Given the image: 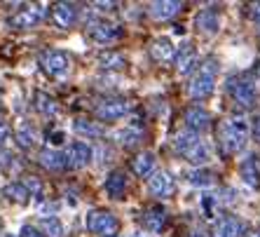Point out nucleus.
Returning a JSON list of instances; mask_svg holds the SVG:
<instances>
[{
	"instance_id": "f257e3e1",
	"label": "nucleus",
	"mask_w": 260,
	"mask_h": 237,
	"mask_svg": "<svg viewBox=\"0 0 260 237\" xmlns=\"http://www.w3.org/2000/svg\"><path fill=\"white\" fill-rule=\"evenodd\" d=\"M218 148H220V155L223 158H232L239 151H244L248 141V122L244 115H232L225 117L220 125H218Z\"/></svg>"
},
{
	"instance_id": "f03ea898",
	"label": "nucleus",
	"mask_w": 260,
	"mask_h": 237,
	"mask_svg": "<svg viewBox=\"0 0 260 237\" xmlns=\"http://www.w3.org/2000/svg\"><path fill=\"white\" fill-rule=\"evenodd\" d=\"M197 73H194V78L190 80L188 85V94L190 99H194V101H204V99H209L213 94V87H216V75H218V64L216 59H204L202 64H197Z\"/></svg>"
},
{
	"instance_id": "7ed1b4c3",
	"label": "nucleus",
	"mask_w": 260,
	"mask_h": 237,
	"mask_svg": "<svg viewBox=\"0 0 260 237\" xmlns=\"http://www.w3.org/2000/svg\"><path fill=\"white\" fill-rule=\"evenodd\" d=\"M174 146L176 153L188 160L190 164H194V167H202V164L209 162V146L204 143V139H200V134H192L185 129V132L176 136Z\"/></svg>"
},
{
	"instance_id": "20e7f679",
	"label": "nucleus",
	"mask_w": 260,
	"mask_h": 237,
	"mask_svg": "<svg viewBox=\"0 0 260 237\" xmlns=\"http://www.w3.org/2000/svg\"><path fill=\"white\" fill-rule=\"evenodd\" d=\"M40 66L43 71L54 80H66L73 71V61L63 49H45L40 54Z\"/></svg>"
},
{
	"instance_id": "39448f33",
	"label": "nucleus",
	"mask_w": 260,
	"mask_h": 237,
	"mask_svg": "<svg viewBox=\"0 0 260 237\" xmlns=\"http://www.w3.org/2000/svg\"><path fill=\"white\" fill-rule=\"evenodd\" d=\"M228 92H230L232 101L244 110H251L258 104V92L248 78H230L228 80Z\"/></svg>"
},
{
	"instance_id": "423d86ee",
	"label": "nucleus",
	"mask_w": 260,
	"mask_h": 237,
	"mask_svg": "<svg viewBox=\"0 0 260 237\" xmlns=\"http://www.w3.org/2000/svg\"><path fill=\"white\" fill-rule=\"evenodd\" d=\"M129 110H132V106H129L127 99L103 97L101 101H96V106H94V115H96V120H101V122H117L127 115Z\"/></svg>"
},
{
	"instance_id": "0eeeda50",
	"label": "nucleus",
	"mask_w": 260,
	"mask_h": 237,
	"mask_svg": "<svg viewBox=\"0 0 260 237\" xmlns=\"http://www.w3.org/2000/svg\"><path fill=\"white\" fill-rule=\"evenodd\" d=\"M45 14H47L45 5H24L21 10H17L12 17L7 19V26H10V28H17V31L36 28L45 19Z\"/></svg>"
},
{
	"instance_id": "6e6552de",
	"label": "nucleus",
	"mask_w": 260,
	"mask_h": 237,
	"mask_svg": "<svg viewBox=\"0 0 260 237\" xmlns=\"http://www.w3.org/2000/svg\"><path fill=\"white\" fill-rule=\"evenodd\" d=\"M87 230L96 232V235H103V237H113L120 230V221H117L115 214L96 209V212L87 214Z\"/></svg>"
},
{
	"instance_id": "1a4fd4ad",
	"label": "nucleus",
	"mask_w": 260,
	"mask_h": 237,
	"mask_svg": "<svg viewBox=\"0 0 260 237\" xmlns=\"http://www.w3.org/2000/svg\"><path fill=\"white\" fill-rule=\"evenodd\" d=\"M94 158V151H91L89 143L85 141H73L71 146L63 153V160H66V169H85L87 164Z\"/></svg>"
},
{
	"instance_id": "9d476101",
	"label": "nucleus",
	"mask_w": 260,
	"mask_h": 237,
	"mask_svg": "<svg viewBox=\"0 0 260 237\" xmlns=\"http://www.w3.org/2000/svg\"><path fill=\"white\" fill-rule=\"evenodd\" d=\"M148 190H150L152 197H157V200H167V197H171V195L176 193V181L174 176H171L169 171H155L150 179H148Z\"/></svg>"
},
{
	"instance_id": "9b49d317",
	"label": "nucleus",
	"mask_w": 260,
	"mask_h": 237,
	"mask_svg": "<svg viewBox=\"0 0 260 237\" xmlns=\"http://www.w3.org/2000/svg\"><path fill=\"white\" fill-rule=\"evenodd\" d=\"M89 36H91V40H96L99 45H113L124 36V28H122L120 24H113V21H96V24L89 28Z\"/></svg>"
},
{
	"instance_id": "f8f14e48",
	"label": "nucleus",
	"mask_w": 260,
	"mask_h": 237,
	"mask_svg": "<svg viewBox=\"0 0 260 237\" xmlns=\"http://www.w3.org/2000/svg\"><path fill=\"white\" fill-rule=\"evenodd\" d=\"M185 129L192 134H202L209 129L211 125V115H209V110H204L202 106H188L185 108Z\"/></svg>"
},
{
	"instance_id": "ddd939ff",
	"label": "nucleus",
	"mask_w": 260,
	"mask_h": 237,
	"mask_svg": "<svg viewBox=\"0 0 260 237\" xmlns=\"http://www.w3.org/2000/svg\"><path fill=\"white\" fill-rule=\"evenodd\" d=\"M244 230H246L244 221H239L237 216H230V214H225V216H220V219L216 221L211 237H242Z\"/></svg>"
},
{
	"instance_id": "4468645a",
	"label": "nucleus",
	"mask_w": 260,
	"mask_h": 237,
	"mask_svg": "<svg viewBox=\"0 0 260 237\" xmlns=\"http://www.w3.org/2000/svg\"><path fill=\"white\" fill-rule=\"evenodd\" d=\"M52 21L59 28H73L78 21V5L75 3H56L52 5Z\"/></svg>"
},
{
	"instance_id": "2eb2a0df",
	"label": "nucleus",
	"mask_w": 260,
	"mask_h": 237,
	"mask_svg": "<svg viewBox=\"0 0 260 237\" xmlns=\"http://www.w3.org/2000/svg\"><path fill=\"white\" fill-rule=\"evenodd\" d=\"M183 7L185 5L178 3V0H157V3H150L148 12H150V17L155 21H167V19H174Z\"/></svg>"
},
{
	"instance_id": "dca6fc26",
	"label": "nucleus",
	"mask_w": 260,
	"mask_h": 237,
	"mask_svg": "<svg viewBox=\"0 0 260 237\" xmlns=\"http://www.w3.org/2000/svg\"><path fill=\"white\" fill-rule=\"evenodd\" d=\"M194 68H197V49L188 40V43L181 45L178 54H176V71L181 75H188V73H192Z\"/></svg>"
},
{
	"instance_id": "f3484780",
	"label": "nucleus",
	"mask_w": 260,
	"mask_h": 237,
	"mask_svg": "<svg viewBox=\"0 0 260 237\" xmlns=\"http://www.w3.org/2000/svg\"><path fill=\"white\" fill-rule=\"evenodd\" d=\"M117 136H120V143H122L124 148H136V146H141V143L145 141V127H143V122L136 117V120L129 122L127 127L122 129Z\"/></svg>"
},
{
	"instance_id": "a211bd4d",
	"label": "nucleus",
	"mask_w": 260,
	"mask_h": 237,
	"mask_svg": "<svg viewBox=\"0 0 260 237\" xmlns=\"http://www.w3.org/2000/svg\"><path fill=\"white\" fill-rule=\"evenodd\" d=\"M38 162L45 171H52V174H59V171L66 169V160H63V153L54 151V148H43L40 155H38Z\"/></svg>"
},
{
	"instance_id": "6ab92c4d",
	"label": "nucleus",
	"mask_w": 260,
	"mask_h": 237,
	"mask_svg": "<svg viewBox=\"0 0 260 237\" xmlns=\"http://www.w3.org/2000/svg\"><path fill=\"white\" fill-rule=\"evenodd\" d=\"M106 193H108L110 200H122L124 193H127V174L122 169L110 171L108 179H106Z\"/></svg>"
},
{
	"instance_id": "aec40b11",
	"label": "nucleus",
	"mask_w": 260,
	"mask_h": 237,
	"mask_svg": "<svg viewBox=\"0 0 260 237\" xmlns=\"http://www.w3.org/2000/svg\"><path fill=\"white\" fill-rule=\"evenodd\" d=\"M132 171L141 179L143 176L150 179L152 174H155V153L143 151V153H139L136 158H132Z\"/></svg>"
},
{
	"instance_id": "412c9836",
	"label": "nucleus",
	"mask_w": 260,
	"mask_h": 237,
	"mask_svg": "<svg viewBox=\"0 0 260 237\" xmlns=\"http://www.w3.org/2000/svg\"><path fill=\"white\" fill-rule=\"evenodd\" d=\"M148 52H150L152 61H157V64H167V61H171L176 56L174 45H171L169 38H157V40H152Z\"/></svg>"
},
{
	"instance_id": "4be33fe9",
	"label": "nucleus",
	"mask_w": 260,
	"mask_h": 237,
	"mask_svg": "<svg viewBox=\"0 0 260 237\" xmlns=\"http://www.w3.org/2000/svg\"><path fill=\"white\" fill-rule=\"evenodd\" d=\"M194 26H197V31L206 33V36H213V33H218V28H220V19H218V12H216V10H202V12L194 17Z\"/></svg>"
},
{
	"instance_id": "5701e85b",
	"label": "nucleus",
	"mask_w": 260,
	"mask_h": 237,
	"mask_svg": "<svg viewBox=\"0 0 260 237\" xmlns=\"http://www.w3.org/2000/svg\"><path fill=\"white\" fill-rule=\"evenodd\" d=\"M33 106H36V110L45 117H56L59 115V104H56L54 99L43 90H38L36 94H33Z\"/></svg>"
},
{
	"instance_id": "b1692460",
	"label": "nucleus",
	"mask_w": 260,
	"mask_h": 237,
	"mask_svg": "<svg viewBox=\"0 0 260 237\" xmlns=\"http://www.w3.org/2000/svg\"><path fill=\"white\" fill-rule=\"evenodd\" d=\"M14 139H17V146L21 148V151H30L38 141L36 127H33L28 120H21L19 122V127H17V132H14Z\"/></svg>"
},
{
	"instance_id": "393cba45",
	"label": "nucleus",
	"mask_w": 260,
	"mask_h": 237,
	"mask_svg": "<svg viewBox=\"0 0 260 237\" xmlns=\"http://www.w3.org/2000/svg\"><path fill=\"white\" fill-rule=\"evenodd\" d=\"M99 66L106 68V71H122L127 66V56L122 52H115V49H108V52L99 54Z\"/></svg>"
},
{
	"instance_id": "a878e982",
	"label": "nucleus",
	"mask_w": 260,
	"mask_h": 237,
	"mask_svg": "<svg viewBox=\"0 0 260 237\" xmlns=\"http://www.w3.org/2000/svg\"><path fill=\"white\" fill-rule=\"evenodd\" d=\"M164 223H167V212H164V207H150L143 214V225L150 232H159L164 228Z\"/></svg>"
},
{
	"instance_id": "bb28decb",
	"label": "nucleus",
	"mask_w": 260,
	"mask_h": 237,
	"mask_svg": "<svg viewBox=\"0 0 260 237\" xmlns=\"http://www.w3.org/2000/svg\"><path fill=\"white\" fill-rule=\"evenodd\" d=\"M242 179L251 188H260V171H258V162H255L253 155L242 162Z\"/></svg>"
},
{
	"instance_id": "cd10ccee",
	"label": "nucleus",
	"mask_w": 260,
	"mask_h": 237,
	"mask_svg": "<svg viewBox=\"0 0 260 237\" xmlns=\"http://www.w3.org/2000/svg\"><path fill=\"white\" fill-rule=\"evenodd\" d=\"M73 127H75V132H78L80 136H87V139H101L103 132H106V129L94 120H75Z\"/></svg>"
},
{
	"instance_id": "c85d7f7f",
	"label": "nucleus",
	"mask_w": 260,
	"mask_h": 237,
	"mask_svg": "<svg viewBox=\"0 0 260 237\" xmlns=\"http://www.w3.org/2000/svg\"><path fill=\"white\" fill-rule=\"evenodd\" d=\"M3 195H5L7 200L17 202V204H26V202L30 200V193L26 190L24 183H7L5 190H3Z\"/></svg>"
},
{
	"instance_id": "c756f323",
	"label": "nucleus",
	"mask_w": 260,
	"mask_h": 237,
	"mask_svg": "<svg viewBox=\"0 0 260 237\" xmlns=\"http://www.w3.org/2000/svg\"><path fill=\"white\" fill-rule=\"evenodd\" d=\"M40 232L43 237H63V225L56 216H45L40 219Z\"/></svg>"
},
{
	"instance_id": "7c9ffc66",
	"label": "nucleus",
	"mask_w": 260,
	"mask_h": 237,
	"mask_svg": "<svg viewBox=\"0 0 260 237\" xmlns=\"http://www.w3.org/2000/svg\"><path fill=\"white\" fill-rule=\"evenodd\" d=\"M188 181L194 183V186H213V183H216V179H213L211 171L197 169V171H192V174H188Z\"/></svg>"
},
{
	"instance_id": "2f4dec72",
	"label": "nucleus",
	"mask_w": 260,
	"mask_h": 237,
	"mask_svg": "<svg viewBox=\"0 0 260 237\" xmlns=\"http://www.w3.org/2000/svg\"><path fill=\"white\" fill-rule=\"evenodd\" d=\"M0 167H3L5 171H12V174L21 171V162L14 158L12 153H5V151H0Z\"/></svg>"
},
{
	"instance_id": "473e14b6",
	"label": "nucleus",
	"mask_w": 260,
	"mask_h": 237,
	"mask_svg": "<svg viewBox=\"0 0 260 237\" xmlns=\"http://www.w3.org/2000/svg\"><path fill=\"white\" fill-rule=\"evenodd\" d=\"M24 186H26V190H28V193L36 197V200H43V183L38 181L36 176H30L28 181L24 183Z\"/></svg>"
},
{
	"instance_id": "72a5a7b5",
	"label": "nucleus",
	"mask_w": 260,
	"mask_h": 237,
	"mask_svg": "<svg viewBox=\"0 0 260 237\" xmlns=\"http://www.w3.org/2000/svg\"><path fill=\"white\" fill-rule=\"evenodd\" d=\"M10 139H12V129H10V125L5 120H0V148H5Z\"/></svg>"
},
{
	"instance_id": "f704fd0d",
	"label": "nucleus",
	"mask_w": 260,
	"mask_h": 237,
	"mask_svg": "<svg viewBox=\"0 0 260 237\" xmlns=\"http://www.w3.org/2000/svg\"><path fill=\"white\" fill-rule=\"evenodd\" d=\"M19 237H43V232L36 230L33 225H24V228H21V232H19Z\"/></svg>"
},
{
	"instance_id": "c9c22d12",
	"label": "nucleus",
	"mask_w": 260,
	"mask_h": 237,
	"mask_svg": "<svg viewBox=\"0 0 260 237\" xmlns=\"http://www.w3.org/2000/svg\"><path fill=\"white\" fill-rule=\"evenodd\" d=\"M47 141L52 143V146H61V143H63V132H52L47 136Z\"/></svg>"
},
{
	"instance_id": "e433bc0d",
	"label": "nucleus",
	"mask_w": 260,
	"mask_h": 237,
	"mask_svg": "<svg viewBox=\"0 0 260 237\" xmlns=\"http://www.w3.org/2000/svg\"><path fill=\"white\" fill-rule=\"evenodd\" d=\"M251 17H253V21L260 26V3H255V5H251Z\"/></svg>"
},
{
	"instance_id": "4c0bfd02",
	"label": "nucleus",
	"mask_w": 260,
	"mask_h": 237,
	"mask_svg": "<svg viewBox=\"0 0 260 237\" xmlns=\"http://www.w3.org/2000/svg\"><path fill=\"white\" fill-rule=\"evenodd\" d=\"M94 7L96 10H115L117 3H94Z\"/></svg>"
},
{
	"instance_id": "58836bf2",
	"label": "nucleus",
	"mask_w": 260,
	"mask_h": 237,
	"mask_svg": "<svg viewBox=\"0 0 260 237\" xmlns=\"http://www.w3.org/2000/svg\"><path fill=\"white\" fill-rule=\"evenodd\" d=\"M253 136H255V141L260 143V117L255 120V125H253Z\"/></svg>"
},
{
	"instance_id": "ea45409f",
	"label": "nucleus",
	"mask_w": 260,
	"mask_h": 237,
	"mask_svg": "<svg viewBox=\"0 0 260 237\" xmlns=\"http://www.w3.org/2000/svg\"><path fill=\"white\" fill-rule=\"evenodd\" d=\"M190 237H204V232H200V230H194V232H192V235H190Z\"/></svg>"
},
{
	"instance_id": "a19ab883",
	"label": "nucleus",
	"mask_w": 260,
	"mask_h": 237,
	"mask_svg": "<svg viewBox=\"0 0 260 237\" xmlns=\"http://www.w3.org/2000/svg\"><path fill=\"white\" fill-rule=\"evenodd\" d=\"M258 80H260V61H258Z\"/></svg>"
},
{
	"instance_id": "79ce46f5",
	"label": "nucleus",
	"mask_w": 260,
	"mask_h": 237,
	"mask_svg": "<svg viewBox=\"0 0 260 237\" xmlns=\"http://www.w3.org/2000/svg\"><path fill=\"white\" fill-rule=\"evenodd\" d=\"M251 237H260V232H255V235H251Z\"/></svg>"
},
{
	"instance_id": "37998d69",
	"label": "nucleus",
	"mask_w": 260,
	"mask_h": 237,
	"mask_svg": "<svg viewBox=\"0 0 260 237\" xmlns=\"http://www.w3.org/2000/svg\"><path fill=\"white\" fill-rule=\"evenodd\" d=\"M0 232H3V221H0Z\"/></svg>"
},
{
	"instance_id": "c03bdc74",
	"label": "nucleus",
	"mask_w": 260,
	"mask_h": 237,
	"mask_svg": "<svg viewBox=\"0 0 260 237\" xmlns=\"http://www.w3.org/2000/svg\"><path fill=\"white\" fill-rule=\"evenodd\" d=\"M134 237H145V235H134Z\"/></svg>"
},
{
	"instance_id": "a18cd8bd",
	"label": "nucleus",
	"mask_w": 260,
	"mask_h": 237,
	"mask_svg": "<svg viewBox=\"0 0 260 237\" xmlns=\"http://www.w3.org/2000/svg\"><path fill=\"white\" fill-rule=\"evenodd\" d=\"M5 237H14V235H5Z\"/></svg>"
},
{
	"instance_id": "49530a36",
	"label": "nucleus",
	"mask_w": 260,
	"mask_h": 237,
	"mask_svg": "<svg viewBox=\"0 0 260 237\" xmlns=\"http://www.w3.org/2000/svg\"><path fill=\"white\" fill-rule=\"evenodd\" d=\"M113 237H117V235H113Z\"/></svg>"
}]
</instances>
